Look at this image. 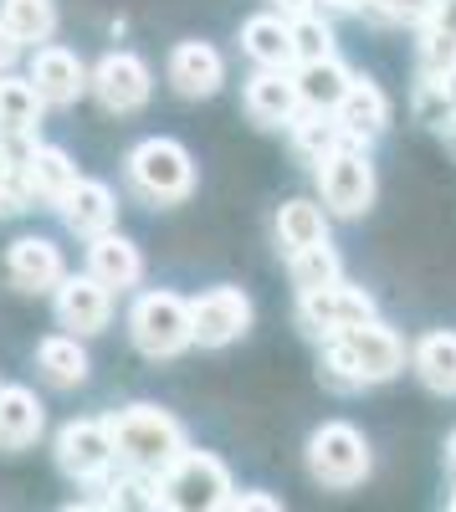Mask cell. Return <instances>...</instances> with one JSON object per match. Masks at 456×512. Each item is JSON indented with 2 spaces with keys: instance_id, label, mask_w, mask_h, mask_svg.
Returning a JSON list of instances; mask_svg holds the SVG:
<instances>
[{
  "instance_id": "cell-1",
  "label": "cell",
  "mask_w": 456,
  "mask_h": 512,
  "mask_svg": "<svg viewBox=\"0 0 456 512\" xmlns=\"http://www.w3.org/2000/svg\"><path fill=\"white\" fill-rule=\"evenodd\" d=\"M405 369V344L400 333L390 323H364L344 338H334V344H323V384L328 390H364V384H385Z\"/></svg>"
},
{
  "instance_id": "cell-2",
  "label": "cell",
  "mask_w": 456,
  "mask_h": 512,
  "mask_svg": "<svg viewBox=\"0 0 456 512\" xmlns=\"http://www.w3.org/2000/svg\"><path fill=\"white\" fill-rule=\"evenodd\" d=\"M108 436L118 446V461L129 466V472H144V477H164L190 451L185 446V425L170 410H159V405L113 410L108 415Z\"/></svg>"
},
{
  "instance_id": "cell-3",
  "label": "cell",
  "mask_w": 456,
  "mask_h": 512,
  "mask_svg": "<svg viewBox=\"0 0 456 512\" xmlns=\"http://www.w3.org/2000/svg\"><path fill=\"white\" fill-rule=\"evenodd\" d=\"M236 487L226 461L211 451H185L170 472L159 477V507L164 512H231Z\"/></svg>"
},
{
  "instance_id": "cell-4",
  "label": "cell",
  "mask_w": 456,
  "mask_h": 512,
  "mask_svg": "<svg viewBox=\"0 0 456 512\" xmlns=\"http://www.w3.org/2000/svg\"><path fill=\"white\" fill-rule=\"evenodd\" d=\"M129 338L144 359H175L195 344V323H190V303L180 292H139L129 308Z\"/></svg>"
},
{
  "instance_id": "cell-5",
  "label": "cell",
  "mask_w": 456,
  "mask_h": 512,
  "mask_svg": "<svg viewBox=\"0 0 456 512\" xmlns=\"http://www.w3.org/2000/svg\"><path fill=\"white\" fill-rule=\"evenodd\" d=\"M129 185L149 205H180L195 190V164L180 139H144L129 149Z\"/></svg>"
},
{
  "instance_id": "cell-6",
  "label": "cell",
  "mask_w": 456,
  "mask_h": 512,
  "mask_svg": "<svg viewBox=\"0 0 456 512\" xmlns=\"http://www.w3.org/2000/svg\"><path fill=\"white\" fill-rule=\"evenodd\" d=\"M369 466H375V456H369V441L364 431H354L349 420H323L318 431L308 436V472L334 487V492H349L369 477Z\"/></svg>"
},
{
  "instance_id": "cell-7",
  "label": "cell",
  "mask_w": 456,
  "mask_h": 512,
  "mask_svg": "<svg viewBox=\"0 0 456 512\" xmlns=\"http://www.w3.org/2000/svg\"><path fill=\"white\" fill-rule=\"evenodd\" d=\"M375 318H380L375 297H369L364 287H354V282H334L323 292H303L298 297V328L308 338H318V344H334V338L375 323Z\"/></svg>"
},
{
  "instance_id": "cell-8",
  "label": "cell",
  "mask_w": 456,
  "mask_h": 512,
  "mask_svg": "<svg viewBox=\"0 0 456 512\" xmlns=\"http://www.w3.org/2000/svg\"><path fill=\"white\" fill-rule=\"evenodd\" d=\"M57 466L72 482H108L118 466V446L108 436V420H67L57 431Z\"/></svg>"
},
{
  "instance_id": "cell-9",
  "label": "cell",
  "mask_w": 456,
  "mask_h": 512,
  "mask_svg": "<svg viewBox=\"0 0 456 512\" xmlns=\"http://www.w3.org/2000/svg\"><path fill=\"white\" fill-rule=\"evenodd\" d=\"M190 323L200 349H226L252 328V297L241 287H205L200 297H190Z\"/></svg>"
},
{
  "instance_id": "cell-10",
  "label": "cell",
  "mask_w": 456,
  "mask_h": 512,
  "mask_svg": "<svg viewBox=\"0 0 456 512\" xmlns=\"http://www.w3.org/2000/svg\"><path fill=\"white\" fill-rule=\"evenodd\" d=\"M318 190L334 216H364L375 205V164L364 149H344L318 169Z\"/></svg>"
},
{
  "instance_id": "cell-11",
  "label": "cell",
  "mask_w": 456,
  "mask_h": 512,
  "mask_svg": "<svg viewBox=\"0 0 456 512\" xmlns=\"http://www.w3.org/2000/svg\"><path fill=\"white\" fill-rule=\"evenodd\" d=\"M88 93L108 108V113H139L154 93V77H149V62L134 57V52H108L93 77H88Z\"/></svg>"
},
{
  "instance_id": "cell-12",
  "label": "cell",
  "mask_w": 456,
  "mask_h": 512,
  "mask_svg": "<svg viewBox=\"0 0 456 512\" xmlns=\"http://www.w3.org/2000/svg\"><path fill=\"white\" fill-rule=\"evenodd\" d=\"M88 77L93 72L82 67V57L67 52V47H36L31 72H26V82L36 88V98L47 108H72L82 93H88Z\"/></svg>"
},
{
  "instance_id": "cell-13",
  "label": "cell",
  "mask_w": 456,
  "mask_h": 512,
  "mask_svg": "<svg viewBox=\"0 0 456 512\" xmlns=\"http://www.w3.org/2000/svg\"><path fill=\"white\" fill-rule=\"evenodd\" d=\"M108 318H113V292L88 272H67V282L57 287V323L72 328V338H82V333H103Z\"/></svg>"
},
{
  "instance_id": "cell-14",
  "label": "cell",
  "mask_w": 456,
  "mask_h": 512,
  "mask_svg": "<svg viewBox=\"0 0 456 512\" xmlns=\"http://www.w3.org/2000/svg\"><path fill=\"white\" fill-rule=\"evenodd\" d=\"M6 272L21 292H57L67 282V262L47 236H16L6 251Z\"/></svg>"
},
{
  "instance_id": "cell-15",
  "label": "cell",
  "mask_w": 456,
  "mask_h": 512,
  "mask_svg": "<svg viewBox=\"0 0 456 512\" xmlns=\"http://www.w3.org/2000/svg\"><path fill=\"white\" fill-rule=\"evenodd\" d=\"M334 118H339V128H344V139H349L354 149H364L369 139H380L385 128H390V98H385L380 82L354 77Z\"/></svg>"
},
{
  "instance_id": "cell-16",
  "label": "cell",
  "mask_w": 456,
  "mask_h": 512,
  "mask_svg": "<svg viewBox=\"0 0 456 512\" xmlns=\"http://www.w3.org/2000/svg\"><path fill=\"white\" fill-rule=\"evenodd\" d=\"M164 72H170L180 98H211V93H221V82H226V57L211 47V41H180Z\"/></svg>"
},
{
  "instance_id": "cell-17",
  "label": "cell",
  "mask_w": 456,
  "mask_h": 512,
  "mask_svg": "<svg viewBox=\"0 0 456 512\" xmlns=\"http://www.w3.org/2000/svg\"><path fill=\"white\" fill-rule=\"evenodd\" d=\"M246 113L262 128H293L303 118V98H298L293 72H257L246 82Z\"/></svg>"
},
{
  "instance_id": "cell-18",
  "label": "cell",
  "mask_w": 456,
  "mask_h": 512,
  "mask_svg": "<svg viewBox=\"0 0 456 512\" xmlns=\"http://www.w3.org/2000/svg\"><path fill=\"white\" fill-rule=\"evenodd\" d=\"M241 47L262 72H293L298 57H293V21H282L277 11H262L241 26Z\"/></svg>"
},
{
  "instance_id": "cell-19",
  "label": "cell",
  "mask_w": 456,
  "mask_h": 512,
  "mask_svg": "<svg viewBox=\"0 0 456 512\" xmlns=\"http://www.w3.org/2000/svg\"><path fill=\"white\" fill-rule=\"evenodd\" d=\"M57 210H62L67 231H72V236H88V241L108 236L113 221H118V200H113V190H108L103 180H77V190H72Z\"/></svg>"
},
{
  "instance_id": "cell-20",
  "label": "cell",
  "mask_w": 456,
  "mask_h": 512,
  "mask_svg": "<svg viewBox=\"0 0 456 512\" xmlns=\"http://www.w3.org/2000/svg\"><path fill=\"white\" fill-rule=\"evenodd\" d=\"M21 180H26V195L31 200H47V205H62L72 190H77V164L67 159V149H57V144H36V154L26 159V169H21Z\"/></svg>"
},
{
  "instance_id": "cell-21",
  "label": "cell",
  "mask_w": 456,
  "mask_h": 512,
  "mask_svg": "<svg viewBox=\"0 0 456 512\" xmlns=\"http://www.w3.org/2000/svg\"><path fill=\"white\" fill-rule=\"evenodd\" d=\"M88 277H98L108 292L118 287H139V277H144V256H139V246L129 241V236H118V231H108V236H98V241H88Z\"/></svg>"
},
{
  "instance_id": "cell-22",
  "label": "cell",
  "mask_w": 456,
  "mask_h": 512,
  "mask_svg": "<svg viewBox=\"0 0 456 512\" xmlns=\"http://www.w3.org/2000/svg\"><path fill=\"white\" fill-rule=\"evenodd\" d=\"M41 425H47V410H41L36 390H26V384H6V390H0V451L36 446Z\"/></svg>"
},
{
  "instance_id": "cell-23",
  "label": "cell",
  "mask_w": 456,
  "mask_h": 512,
  "mask_svg": "<svg viewBox=\"0 0 456 512\" xmlns=\"http://www.w3.org/2000/svg\"><path fill=\"white\" fill-rule=\"evenodd\" d=\"M410 369L421 374L426 390L436 395H456V333L451 328H431L416 338V349H410Z\"/></svg>"
},
{
  "instance_id": "cell-24",
  "label": "cell",
  "mask_w": 456,
  "mask_h": 512,
  "mask_svg": "<svg viewBox=\"0 0 456 512\" xmlns=\"http://www.w3.org/2000/svg\"><path fill=\"white\" fill-rule=\"evenodd\" d=\"M293 82H298V98H303V113H339L344 93H349V67L339 57L328 62H308V67H293Z\"/></svg>"
},
{
  "instance_id": "cell-25",
  "label": "cell",
  "mask_w": 456,
  "mask_h": 512,
  "mask_svg": "<svg viewBox=\"0 0 456 512\" xmlns=\"http://www.w3.org/2000/svg\"><path fill=\"white\" fill-rule=\"evenodd\" d=\"M328 241V216H323V205L313 200H287L277 210V246L287 256H298V251H313Z\"/></svg>"
},
{
  "instance_id": "cell-26",
  "label": "cell",
  "mask_w": 456,
  "mask_h": 512,
  "mask_svg": "<svg viewBox=\"0 0 456 512\" xmlns=\"http://www.w3.org/2000/svg\"><path fill=\"white\" fill-rule=\"evenodd\" d=\"M36 369L47 374V384H57V390H77V384L88 379V349H82L72 333H52L36 344Z\"/></svg>"
},
{
  "instance_id": "cell-27",
  "label": "cell",
  "mask_w": 456,
  "mask_h": 512,
  "mask_svg": "<svg viewBox=\"0 0 456 512\" xmlns=\"http://www.w3.org/2000/svg\"><path fill=\"white\" fill-rule=\"evenodd\" d=\"M293 149H298L303 164L323 169L334 154H344V149H354V144L344 139V128H339L334 113H303V118L293 123Z\"/></svg>"
},
{
  "instance_id": "cell-28",
  "label": "cell",
  "mask_w": 456,
  "mask_h": 512,
  "mask_svg": "<svg viewBox=\"0 0 456 512\" xmlns=\"http://www.w3.org/2000/svg\"><path fill=\"white\" fill-rule=\"evenodd\" d=\"M0 21L11 26V36L21 41V47H52V36H57V6L52 0H6L0 6Z\"/></svg>"
},
{
  "instance_id": "cell-29",
  "label": "cell",
  "mask_w": 456,
  "mask_h": 512,
  "mask_svg": "<svg viewBox=\"0 0 456 512\" xmlns=\"http://www.w3.org/2000/svg\"><path fill=\"white\" fill-rule=\"evenodd\" d=\"M287 272H293L298 297H303V292H323V287L344 282V262H339V251L328 246V241H323V246H313V251L287 256Z\"/></svg>"
},
{
  "instance_id": "cell-30",
  "label": "cell",
  "mask_w": 456,
  "mask_h": 512,
  "mask_svg": "<svg viewBox=\"0 0 456 512\" xmlns=\"http://www.w3.org/2000/svg\"><path fill=\"white\" fill-rule=\"evenodd\" d=\"M108 507L113 512H164L159 507V477L144 472H123L108 482Z\"/></svg>"
},
{
  "instance_id": "cell-31",
  "label": "cell",
  "mask_w": 456,
  "mask_h": 512,
  "mask_svg": "<svg viewBox=\"0 0 456 512\" xmlns=\"http://www.w3.org/2000/svg\"><path fill=\"white\" fill-rule=\"evenodd\" d=\"M293 57H298V67H308V62H328V57H334V26H328L318 11L293 21Z\"/></svg>"
},
{
  "instance_id": "cell-32",
  "label": "cell",
  "mask_w": 456,
  "mask_h": 512,
  "mask_svg": "<svg viewBox=\"0 0 456 512\" xmlns=\"http://www.w3.org/2000/svg\"><path fill=\"white\" fill-rule=\"evenodd\" d=\"M369 21H385V26H431V11H436V0H364L359 6Z\"/></svg>"
},
{
  "instance_id": "cell-33",
  "label": "cell",
  "mask_w": 456,
  "mask_h": 512,
  "mask_svg": "<svg viewBox=\"0 0 456 512\" xmlns=\"http://www.w3.org/2000/svg\"><path fill=\"white\" fill-rule=\"evenodd\" d=\"M231 512H287L272 492H262V487H252V492H236V502H231Z\"/></svg>"
},
{
  "instance_id": "cell-34",
  "label": "cell",
  "mask_w": 456,
  "mask_h": 512,
  "mask_svg": "<svg viewBox=\"0 0 456 512\" xmlns=\"http://www.w3.org/2000/svg\"><path fill=\"white\" fill-rule=\"evenodd\" d=\"M0 190H26L21 164H16V154L6 149V139H0Z\"/></svg>"
},
{
  "instance_id": "cell-35",
  "label": "cell",
  "mask_w": 456,
  "mask_h": 512,
  "mask_svg": "<svg viewBox=\"0 0 456 512\" xmlns=\"http://www.w3.org/2000/svg\"><path fill=\"white\" fill-rule=\"evenodd\" d=\"M426 31L456 41V0H436V11H431V26H426Z\"/></svg>"
},
{
  "instance_id": "cell-36",
  "label": "cell",
  "mask_w": 456,
  "mask_h": 512,
  "mask_svg": "<svg viewBox=\"0 0 456 512\" xmlns=\"http://www.w3.org/2000/svg\"><path fill=\"white\" fill-rule=\"evenodd\" d=\"M267 6H272L282 21H298V16H313V11H318V0H267Z\"/></svg>"
},
{
  "instance_id": "cell-37",
  "label": "cell",
  "mask_w": 456,
  "mask_h": 512,
  "mask_svg": "<svg viewBox=\"0 0 456 512\" xmlns=\"http://www.w3.org/2000/svg\"><path fill=\"white\" fill-rule=\"evenodd\" d=\"M16 57H21V41L11 36V26H6V21H0V77L11 72V62H16Z\"/></svg>"
},
{
  "instance_id": "cell-38",
  "label": "cell",
  "mask_w": 456,
  "mask_h": 512,
  "mask_svg": "<svg viewBox=\"0 0 456 512\" xmlns=\"http://www.w3.org/2000/svg\"><path fill=\"white\" fill-rule=\"evenodd\" d=\"M421 82H431V88L441 93V103L456 113V72H446V77H421Z\"/></svg>"
},
{
  "instance_id": "cell-39",
  "label": "cell",
  "mask_w": 456,
  "mask_h": 512,
  "mask_svg": "<svg viewBox=\"0 0 456 512\" xmlns=\"http://www.w3.org/2000/svg\"><path fill=\"white\" fill-rule=\"evenodd\" d=\"M318 6H323V11H359L364 0H318Z\"/></svg>"
},
{
  "instance_id": "cell-40",
  "label": "cell",
  "mask_w": 456,
  "mask_h": 512,
  "mask_svg": "<svg viewBox=\"0 0 456 512\" xmlns=\"http://www.w3.org/2000/svg\"><path fill=\"white\" fill-rule=\"evenodd\" d=\"M62 512H108L103 502H72V507H62Z\"/></svg>"
},
{
  "instance_id": "cell-41",
  "label": "cell",
  "mask_w": 456,
  "mask_h": 512,
  "mask_svg": "<svg viewBox=\"0 0 456 512\" xmlns=\"http://www.w3.org/2000/svg\"><path fill=\"white\" fill-rule=\"evenodd\" d=\"M446 466H451V472H456V436L446 441Z\"/></svg>"
},
{
  "instance_id": "cell-42",
  "label": "cell",
  "mask_w": 456,
  "mask_h": 512,
  "mask_svg": "<svg viewBox=\"0 0 456 512\" xmlns=\"http://www.w3.org/2000/svg\"><path fill=\"white\" fill-rule=\"evenodd\" d=\"M0 390H6V384H0Z\"/></svg>"
},
{
  "instance_id": "cell-43",
  "label": "cell",
  "mask_w": 456,
  "mask_h": 512,
  "mask_svg": "<svg viewBox=\"0 0 456 512\" xmlns=\"http://www.w3.org/2000/svg\"><path fill=\"white\" fill-rule=\"evenodd\" d=\"M108 512H113V507H108Z\"/></svg>"
}]
</instances>
